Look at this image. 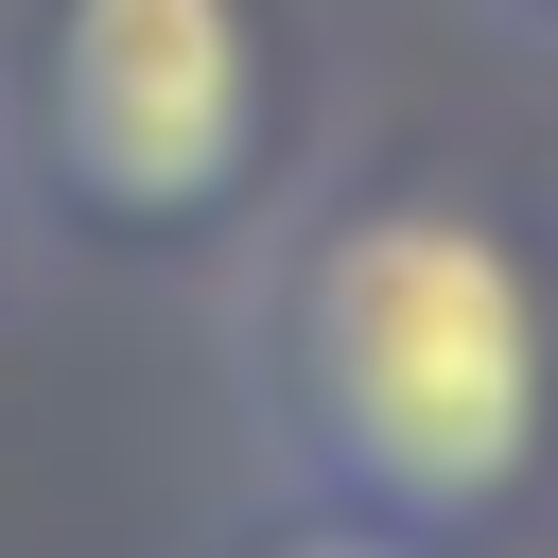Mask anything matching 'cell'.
I'll return each instance as SVG.
<instances>
[{
    "mask_svg": "<svg viewBox=\"0 0 558 558\" xmlns=\"http://www.w3.org/2000/svg\"><path fill=\"white\" fill-rule=\"evenodd\" d=\"M262 436L296 523L436 558L488 541L558 453V296L471 192H349L262 296Z\"/></svg>",
    "mask_w": 558,
    "mask_h": 558,
    "instance_id": "6da1fadb",
    "label": "cell"
},
{
    "mask_svg": "<svg viewBox=\"0 0 558 558\" xmlns=\"http://www.w3.org/2000/svg\"><path fill=\"white\" fill-rule=\"evenodd\" d=\"M279 35L262 0H35L17 17V157L105 244H192L262 192Z\"/></svg>",
    "mask_w": 558,
    "mask_h": 558,
    "instance_id": "7a4b0ae2",
    "label": "cell"
},
{
    "mask_svg": "<svg viewBox=\"0 0 558 558\" xmlns=\"http://www.w3.org/2000/svg\"><path fill=\"white\" fill-rule=\"evenodd\" d=\"M296 558H384V541H331V523H314ZM436 558H558V541H506V523H488V541H436Z\"/></svg>",
    "mask_w": 558,
    "mask_h": 558,
    "instance_id": "3957f363",
    "label": "cell"
}]
</instances>
